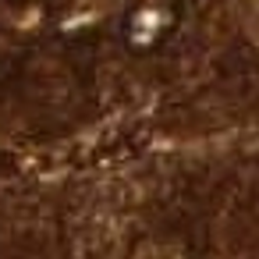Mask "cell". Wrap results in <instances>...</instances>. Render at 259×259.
<instances>
[{
    "label": "cell",
    "mask_w": 259,
    "mask_h": 259,
    "mask_svg": "<svg viewBox=\"0 0 259 259\" xmlns=\"http://www.w3.org/2000/svg\"><path fill=\"white\" fill-rule=\"evenodd\" d=\"M181 25L178 0H139L121 22V39L132 54H156Z\"/></svg>",
    "instance_id": "6da1fadb"
}]
</instances>
